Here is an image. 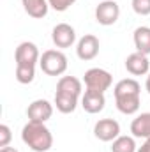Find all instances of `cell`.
Returning a JSON list of instances; mask_svg holds the SVG:
<instances>
[{"mask_svg":"<svg viewBox=\"0 0 150 152\" xmlns=\"http://www.w3.org/2000/svg\"><path fill=\"white\" fill-rule=\"evenodd\" d=\"M104 104H106V97L103 92H95V90H85V94L81 96V106L87 113H99L104 110Z\"/></svg>","mask_w":150,"mask_h":152,"instance_id":"cell-12","label":"cell"},{"mask_svg":"<svg viewBox=\"0 0 150 152\" xmlns=\"http://www.w3.org/2000/svg\"><path fill=\"white\" fill-rule=\"evenodd\" d=\"M51 41L57 48L60 50H66V48H71L76 42V30L69 25V23H58L53 27V32H51Z\"/></svg>","mask_w":150,"mask_h":152,"instance_id":"cell-10","label":"cell"},{"mask_svg":"<svg viewBox=\"0 0 150 152\" xmlns=\"http://www.w3.org/2000/svg\"><path fill=\"white\" fill-rule=\"evenodd\" d=\"M131 5L138 16H149L150 14V0H131Z\"/></svg>","mask_w":150,"mask_h":152,"instance_id":"cell-20","label":"cell"},{"mask_svg":"<svg viewBox=\"0 0 150 152\" xmlns=\"http://www.w3.org/2000/svg\"><path fill=\"white\" fill-rule=\"evenodd\" d=\"M131 133L134 138H150V112L140 113L131 122Z\"/></svg>","mask_w":150,"mask_h":152,"instance_id":"cell-13","label":"cell"},{"mask_svg":"<svg viewBox=\"0 0 150 152\" xmlns=\"http://www.w3.org/2000/svg\"><path fill=\"white\" fill-rule=\"evenodd\" d=\"M21 4H23L25 12L34 20H42L50 9L48 0H21Z\"/></svg>","mask_w":150,"mask_h":152,"instance_id":"cell-15","label":"cell"},{"mask_svg":"<svg viewBox=\"0 0 150 152\" xmlns=\"http://www.w3.org/2000/svg\"><path fill=\"white\" fill-rule=\"evenodd\" d=\"M78 99L79 97H74V96H69V94H62V92H55V101L53 104L57 106V110L60 113H73L78 106Z\"/></svg>","mask_w":150,"mask_h":152,"instance_id":"cell-17","label":"cell"},{"mask_svg":"<svg viewBox=\"0 0 150 152\" xmlns=\"http://www.w3.org/2000/svg\"><path fill=\"white\" fill-rule=\"evenodd\" d=\"M83 81H85V87L88 90H95V92H106L113 83V76L106 71V69H101V67H92L88 69L85 76H83Z\"/></svg>","mask_w":150,"mask_h":152,"instance_id":"cell-4","label":"cell"},{"mask_svg":"<svg viewBox=\"0 0 150 152\" xmlns=\"http://www.w3.org/2000/svg\"><path fill=\"white\" fill-rule=\"evenodd\" d=\"M53 115V104L46 99H36L28 104L27 108V117L28 122H41L46 124Z\"/></svg>","mask_w":150,"mask_h":152,"instance_id":"cell-9","label":"cell"},{"mask_svg":"<svg viewBox=\"0 0 150 152\" xmlns=\"http://www.w3.org/2000/svg\"><path fill=\"white\" fill-rule=\"evenodd\" d=\"M136 152H150V138H147V140L141 143V147H138Z\"/></svg>","mask_w":150,"mask_h":152,"instance_id":"cell-23","label":"cell"},{"mask_svg":"<svg viewBox=\"0 0 150 152\" xmlns=\"http://www.w3.org/2000/svg\"><path fill=\"white\" fill-rule=\"evenodd\" d=\"M125 69L127 73L133 76H145L149 75L150 71V62H149V57L140 53V51H134L131 53L127 58H125Z\"/></svg>","mask_w":150,"mask_h":152,"instance_id":"cell-11","label":"cell"},{"mask_svg":"<svg viewBox=\"0 0 150 152\" xmlns=\"http://www.w3.org/2000/svg\"><path fill=\"white\" fill-rule=\"evenodd\" d=\"M14 60H16V66H36L41 60L39 48L30 41L20 42L14 51Z\"/></svg>","mask_w":150,"mask_h":152,"instance_id":"cell-6","label":"cell"},{"mask_svg":"<svg viewBox=\"0 0 150 152\" xmlns=\"http://www.w3.org/2000/svg\"><path fill=\"white\" fill-rule=\"evenodd\" d=\"M133 41L136 46V51L143 53V55H150V27H138L133 34Z\"/></svg>","mask_w":150,"mask_h":152,"instance_id":"cell-16","label":"cell"},{"mask_svg":"<svg viewBox=\"0 0 150 152\" xmlns=\"http://www.w3.org/2000/svg\"><path fill=\"white\" fill-rule=\"evenodd\" d=\"M39 67L48 76H62L67 71V57L62 50H46L41 55Z\"/></svg>","mask_w":150,"mask_h":152,"instance_id":"cell-3","label":"cell"},{"mask_svg":"<svg viewBox=\"0 0 150 152\" xmlns=\"http://www.w3.org/2000/svg\"><path fill=\"white\" fill-rule=\"evenodd\" d=\"M140 92H141V87H140V83L134 78H124V80H120L115 85V88H113L117 110L124 115L138 113L140 104H141Z\"/></svg>","mask_w":150,"mask_h":152,"instance_id":"cell-1","label":"cell"},{"mask_svg":"<svg viewBox=\"0 0 150 152\" xmlns=\"http://www.w3.org/2000/svg\"><path fill=\"white\" fill-rule=\"evenodd\" d=\"M57 92H62V94H69V96H74L79 97L81 92H83V85H81V80H78L76 76H62L57 83Z\"/></svg>","mask_w":150,"mask_h":152,"instance_id":"cell-14","label":"cell"},{"mask_svg":"<svg viewBox=\"0 0 150 152\" xmlns=\"http://www.w3.org/2000/svg\"><path fill=\"white\" fill-rule=\"evenodd\" d=\"M136 142H134V136H124L120 134L117 140L111 142V152H136Z\"/></svg>","mask_w":150,"mask_h":152,"instance_id":"cell-18","label":"cell"},{"mask_svg":"<svg viewBox=\"0 0 150 152\" xmlns=\"http://www.w3.org/2000/svg\"><path fill=\"white\" fill-rule=\"evenodd\" d=\"M120 18V7L115 0H103L95 7V21L103 27L115 25Z\"/></svg>","mask_w":150,"mask_h":152,"instance_id":"cell-5","label":"cell"},{"mask_svg":"<svg viewBox=\"0 0 150 152\" xmlns=\"http://www.w3.org/2000/svg\"><path fill=\"white\" fill-rule=\"evenodd\" d=\"M48 4H50V7H51L53 11L64 12V11H67L71 5H74L76 0H48Z\"/></svg>","mask_w":150,"mask_h":152,"instance_id":"cell-21","label":"cell"},{"mask_svg":"<svg viewBox=\"0 0 150 152\" xmlns=\"http://www.w3.org/2000/svg\"><path fill=\"white\" fill-rule=\"evenodd\" d=\"M99 48H101L99 39L94 34H85L76 44V55H78L79 60L88 62V60H94L99 55Z\"/></svg>","mask_w":150,"mask_h":152,"instance_id":"cell-7","label":"cell"},{"mask_svg":"<svg viewBox=\"0 0 150 152\" xmlns=\"http://www.w3.org/2000/svg\"><path fill=\"white\" fill-rule=\"evenodd\" d=\"M11 140H12L11 127H9L7 124H2V126H0V149H4V147H9Z\"/></svg>","mask_w":150,"mask_h":152,"instance_id":"cell-22","label":"cell"},{"mask_svg":"<svg viewBox=\"0 0 150 152\" xmlns=\"http://www.w3.org/2000/svg\"><path fill=\"white\" fill-rule=\"evenodd\" d=\"M36 78V66H16V80L21 85L32 83Z\"/></svg>","mask_w":150,"mask_h":152,"instance_id":"cell-19","label":"cell"},{"mask_svg":"<svg viewBox=\"0 0 150 152\" xmlns=\"http://www.w3.org/2000/svg\"><path fill=\"white\" fill-rule=\"evenodd\" d=\"M21 140L34 152H48L53 147V134L41 122H27L21 129Z\"/></svg>","mask_w":150,"mask_h":152,"instance_id":"cell-2","label":"cell"},{"mask_svg":"<svg viewBox=\"0 0 150 152\" xmlns=\"http://www.w3.org/2000/svg\"><path fill=\"white\" fill-rule=\"evenodd\" d=\"M145 88H147V92L150 94V71H149V75H147V81H145Z\"/></svg>","mask_w":150,"mask_h":152,"instance_id":"cell-25","label":"cell"},{"mask_svg":"<svg viewBox=\"0 0 150 152\" xmlns=\"http://www.w3.org/2000/svg\"><path fill=\"white\" fill-rule=\"evenodd\" d=\"M94 136L101 142H113L120 136V124L115 118H101L94 126Z\"/></svg>","mask_w":150,"mask_h":152,"instance_id":"cell-8","label":"cell"},{"mask_svg":"<svg viewBox=\"0 0 150 152\" xmlns=\"http://www.w3.org/2000/svg\"><path fill=\"white\" fill-rule=\"evenodd\" d=\"M0 152H20V151L14 149V147H4V149H0Z\"/></svg>","mask_w":150,"mask_h":152,"instance_id":"cell-24","label":"cell"}]
</instances>
